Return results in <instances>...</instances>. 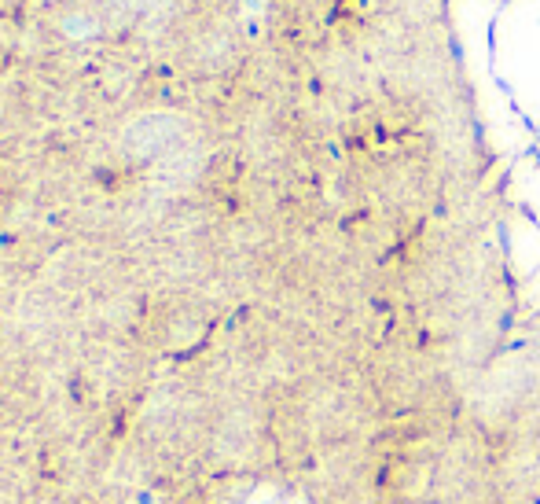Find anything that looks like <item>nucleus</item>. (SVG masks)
<instances>
[{"label":"nucleus","mask_w":540,"mask_h":504,"mask_svg":"<svg viewBox=\"0 0 540 504\" xmlns=\"http://www.w3.org/2000/svg\"><path fill=\"white\" fill-rule=\"evenodd\" d=\"M188 126L184 118L173 111H147V115L133 118L122 133V148L129 159H162L184 140Z\"/></svg>","instance_id":"f257e3e1"},{"label":"nucleus","mask_w":540,"mask_h":504,"mask_svg":"<svg viewBox=\"0 0 540 504\" xmlns=\"http://www.w3.org/2000/svg\"><path fill=\"white\" fill-rule=\"evenodd\" d=\"M63 34L70 37V41H89L96 30H100V19L92 12H70V15H63Z\"/></svg>","instance_id":"f03ea898"}]
</instances>
